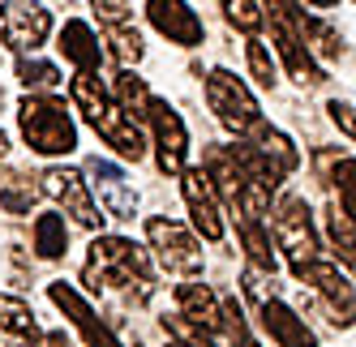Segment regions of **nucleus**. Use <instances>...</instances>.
<instances>
[{"label": "nucleus", "instance_id": "nucleus-1", "mask_svg": "<svg viewBox=\"0 0 356 347\" xmlns=\"http://www.w3.org/2000/svg\"><path fill=\"white\" fill-rule=\"evenodd\" d=\"M69 99H73V108L86 116V125H90L99 137H108V146H116L124 159L138 163V159L146 155V137H142V129H138L134 120L108 99V90L99 86L95 73H78V78L69 82Z\"/></svg>", "mask_w": 356, "mask_h": 347}, {"label": "nucleus", "instance_id": "nucleus-2", "mask_svg": "<svg viewBox=\"0 0 356 347\" xmlns=\"http://www.w3.org/2000/svg\"><path fill=\"white\" fill-rule=\"evenodd\" d=\"M82 283L90 291H99V283H112V287H134L146 296L150 291V270H146V253L138 249L134 240L124 236H99L90 244V257L82 270Z\"/></svg>", "mask_w": 356, "mask_h": 347}, {"label": "nucleus", "instance_id": "nucleus-3", "mask_svg": "<svg viewBox=\"0 0 356 347\" xmlns=\"http://www.w3.org/2000/svg\"><path fill=\"white\" fill-rule=\"evenodd\" d=\"M22 120V137L31 142V151L39 155H69L78 151V129H73V116L65 112L60 99L52 94H26L17 108Z\"/></svg>", "mask_w": 356, "mask_h": 347}, {"label": "nucleus", "instance_id": "nucleus-4", "mask_svg": "<svg viewBox=\"0 0 356 347\" xmlns=\"http://www.w3.org/2000/svg\"><path fill=\"white\" fill-rule=\"evenodd\" d=\"M275 236H279V249L288 253L292 270L314 262L318 253V232H314V219H309V206H305V197L296 193H284L275 206Z\"/></svg>", "mask_w": 356, "mask_h": 347}, {"label": "nucleus", "instance_id": "nucleus-5", "mask_svg": "<svg viewBox=\"0 0 356 347\" xmlns=\"http://www.w3.org/2000/svg\"><path fill=\"white\" fill-rule=\"evenodd\" d=\"M207 103H211V112L232 133H249L262 120L258 116V103H253V94H249V86L236 82L227 69H211V78H207Z\"/></svg>", "mask_w": 356, "mask_h": 347}, {"label": "nucleus", "instance_id": "nucleus-6", "mask_svg": "<svg viewBox=\"0 0 356 347\" xmlns=\"http://www.w3.org/2000/svg\"><path fill=\"white\" fill-rule=\"evenodd\" d=\"M146 240L155 244V253L163 262L168 275H197L202 270V249L197 240L172 219H146Z\"/></svg>", "mask_w": 356, "mask_h": 347}, {"label": "nucleus", "instance_id": "nucleus-7", "mask_svg": "<svg viewBox=\"0 0 356 347\" xmlns=\"http://www.w3.org/2000/svg\"><path fill=\"white\" fill-rule=\"evenodd\" d=\"M52 35V13L35 0H9L0 5V39L13 52H35V47Z\"/></svg>", "mask_w": 356, "mask_h": 347}, {"label": "nucleus", "instance_id": "nucleus-8", "mask_svg": "<svg viewBox=\"0 0 356 347\" xmlns=\"http://www.w3.org/2000/svg\"><path fill=\"white\" fill-rule=\"evenodd\" d=\"M43 193H52L56 202L82 223V228H99V223H104L99 206L90 202V189H86L82 171H73V167H47L43 171Z\"/></svg>", "mask_w": 356, "mask_h": 347}, {"label": "nucleus", "instance_id": "nucleus-9", "mask_svg": "<svg viewBox=\"0 0 356 347\" xmlns=\"http://www.w3.org/2000/svg\"><path fill=\"white\" fill-rule=\"evenodd\" d=\"M150 125H155V142H159V171H185V155H189V133H185V120L176 108H168L163 99H150Z\"/></svg>", "mask_w": 356, "mask_h": 347}, {"label": "nucleus", "instance_id": "nucleus-10", "mask_svg": "<svg viewBox=\"0 0 356 347\" xmlns=\"http://www.w3.org/2000/svg\"><path fill=\"white\" fill-rule=\"evenodd\" d=\"M296 279L300 283H309V287H318L326 301H330V309H335V321L339 326H352V309H356V291H352V279L348 275H339V266L335 262H305V266H296Z\"/></svg>", "mask_w": 356, "mask_h": 347}, {"label": "nucleus", "instance_id": "nucleus-11", "mask_svg": "<svg viewBox=\"0 0 356 347\" xmlns=\"http://www.w3.org/2000/svg\"><path fill=\"white\" fill-rule=\"evenodd\" d=\"M146 17H150V26H155L159 35H168L181 47H197L202 35H207L202 17L185 5V0H146Z\"/></svg>", "mask_w": 356, "mask_h": 347}, {"label": "nucleus", "instance_id": "nucleus-12", "mask_svg": "<svg viewBox=\"0 0 356 347\" xmlns=\"http://www.w3.org/2000/svg\"><path fill=\"white\" fill-rule=\"evenodd\" d=\"M181 189H185V206L193 214V228L207 236V240H219L223 236V219H219V206H215V189L207 180V171L202 167H185L181 171Z\"/></svg>", "mask_w": 356, "mask_h": 347}, {"label": "nucleus", "instance_id": "nucleus-13", "mask_svg": "<svg viewBox=\"0 0 356 347\" xmlns=\"http://www.w3.org/2000/svg\"><path fill=\"white\" fill-rule=\"evenodd\" d=\"M275 9V5H270ZM270 35H275V47H279V56L288 60V69H292V78L300 82V86H318L322 82V69L314 65V56L305 52V43H300V35L292 31V22L284 17V13H270Z\"/></svg>", "mask_w": 356, "mask_h": 347}, {"label": "nucleus", "instance_id": "nucleus-14", "mask_svg": "<svg viewBox=\"0 0 356 347\" xmlns=\"http://www.w3.org/2000/svg\"><path fill=\"white\" fill-rule=\"evenodd\" d=\"M47 296H52V305H60V309L69 313V321L82 330L86 347H124V343H120V339H116L108 326H99V321H95V313H90V305H86V301H82V296L73 291V287H65V283H52V287H47Z\"/></svg>", "mask_w": 356, "mask_h": 347}, {"label": "nucleus", "instance_id": "nucleus-15", "mask_svg": "<svg viewBox=\"0 0 356 347\" xmlns=\"http://www.w3.org/2000/svg\"><path fill=\"white\" fill-rule=\"evenodd\" d=\"M86 167H90V176L99 180V202H104V210L116 214V219H134L138 193L124 185V171L116 163H108V159H90Z\"/></svg>", "mask_w": 356, "mask_h": 347}, {"label": "nucleus", "instance_id": "nucleus-16", "mask_svg": "<svg viewBox=\"0 0 356 347\" xmlns=\"http://www.w3.org/2000/svg\"><path fill=\"white\" fill-rule=\"evenodd\" d=\"M262 330L279 343V347H318V339H314V330L305 326V317H296L284 301H262Z\"/></svg>", "mask_w": 356, "mask_h": 347}, {"label": "nucleus", "instance_id": "nucleus-17", "mask_svg": "<svg viewBox=\"0 0 356 347\" xmlns=\"http://www.w3.org/2000/svg\"><path fill=\"white\" fill-rule=\"evenodd\" d=\"M202 171H207L211 189L236 210V206H241V197H245V189H249V176L236 167V159L227 155V146H211V151H207V167H202Z\"/></svg>", "mask_w": 356, "mask_h": 347}, {"label": "nucleus", "instance_id": "nucleus-18", "mask_svg": "<svg viewBox=\"0 0 356 347\" xmlns=\"http://www.w3.org/2000/svg\"><path fill=\"white\" fill-rule=\"evenodd\" d=\"M176 305H181V317L193 321L202 330H219L223 326V313H219V296L202 283H181L176 287Z\"/></svg>", "mask_w": 356, "mask_h": 347}, {"label": "nucleus", "instance_id": "nucleus-19", "mask_svg": "<svg viewBox=\"0 0 356 347\" xmlns=\"http://www.w3.org/2000/svg\"><path fill=\"white\" fill-rule=\"evenodd\" d=\"M60 52H65V60L78 65V73H95L99 60H104V52H99V39H95V31L86 26V22H65V31H60Z\"/></svg>", "mask_w": 356, "mask_h": 347}, {"label": "nucleus", "instance_id": "nucleus-20", "mask_svg": "<svg viewBox=\"0 0 356 347\" xmlns=\"http://www.w3.org/2000/svg\"><path fill=\"white\" fill-rule=\"evenodd\" d=\"M249 137H253L249 146H253V151H258V155H262V159H266V163H270V167L279 171V176H284V171H292V167L300 163L296 146H292V142H288L284 133H279V129H270L266 120H258V125L249 129Z\"/></svg>", "mask_w": 356, "mask_h": 347}, {"label": "nucleus", "instance_id": "nucleus-21", "mask_svg": "<svg viewBox=\"0 0 356 347\" xmlns=\"http://www.w3.org/2000/svg\"><path fill=\"white\" fill-rule=\"evenodd\" d=\"M35 249H39V257H65L69 232H65L60 214H39L35 219Z\"/></svg>", "mask_w": 356, "mask_h": 347}, {"label": "nucleus", "instance_id": "nucleus-22", "mask_svg": "<svg viewBox=\"0 0 356 347\" xmlns=\"http://www.w3.org/2000/svg\"><path fill=\"white\" fill-rule=\"evenodd\" d=\"M241 240H245L249 262L258 266V270H266V275H275V270H279V257H275V249H270V236H266L262 223H241Z\"/></svg>", "mask_w": 356, "mask_h": 347}, {"label": "nucleus", "instance_id": "nucleus-23", "mask_svg": "<svg viewBox=\"0 0 356 347\" xmlns=\"http://www.w3.org/2000/svg\"><path fill=\"white\" fill-rule=\"evenodd\" d=\"M116 99H120V112L134 120V112H138V116H146V108H150V99H155V94L146 90V82H142V78H134L129 69H120V73H116Z\"/></svg>", "mask_w": 356, "mask_h": 347}, {"label": "nucleus", "instance_id": "nucleus-24", "mask_svg": "<svg viewBox=\"0 0 356 347\" xmlns=\"http://www.w3.org/2000/svg\"><path fill=\"white\" fill-rule=\"evenodd\" d=\"M0 326H5L9 335H35L39 326H35V309L26 305V301H17V296H0Z\"/></svg>", "mask_w": 356, "mask_h": 347}, {"label": "nucleus", "instance_id": "nucleus-25", "mask_svg": "<svg viewBox=\"0 0 356 347\" xmlns=\"http://www.w3.org/2000/svg\"><path fill=\"white\" fill-rule=\"evenodd\" d=\"M17 78H22V86H31V90H56L60 86V69L47 65V60H26V56H22L17 60Z\"/></svg>", "mask_w": 356, "mask_h": 347}, {"label": "nucleus", "instance_id": "nucleus-26", "mask_svg": "<svg viewBox=\"0 0 356 347\" xmlns=\"http://www.w3.org/2000/svg\"><path fill=\"white\" fill-rule=\"evenodd\" d=\"M108 39H112V56L124 69L142 60V35L138 31H129V26H108Z\"/></svg>", "mask_w": 356, "mask_h": 347}, {"label": "nucleus", "instance_id": "nucleus-27", "mask_svg": "<svg viewBox=\"0 0 356 347\" xmlns=\"http://www.w3.org/2000/svg\"><path fill=\"white\" fill-rule=\"evenodd\" d=\"M219 313H223V330H227V339H232V347H262L245 330V313H241L236 301H219Z\"/></svg>", "mask_w": 356, "mask_h": 347}, {"label": "nucleus", "instance_id": "nucleus-28", "mask_svg": "<svg viewBox=\"0 0 356 347\" xmlns=\"http://www.w3.org/2000/svg\"><path fill=\"white\" fill-rule=\"evenodd\" d=\"M223 13H227V22H232L236 31H245V35H253V31H262V9L253 5V0H223Z\"/></svg>", "mask_w": 356, "mask_h": 347}, {"label": "nucleus", "instance_id": "nucleus-29", "mask_svg": "<svg viewBox=\"0 0 356 347\" xmlns=\"http://www.w3.org/2000/svg\"><path fill=\"white\" fill-rule=\"evenodd\" d=\"M163 326L181 339L176 347H215V339H211V330H202V326H193V321H185V317H163Z\"/></svg>", "mask_w": 356, "mask_h": 347}, {"label": "nucleus", "instance_id": "nucleus-30", "mask_svg": "<svg viewBox=\"0 0 356 347\" xmlns=\"http://www.w3.org/2000/svg\"><path fill=\"white\" fill-rule=\"evenodd\" d=\"M249 73L258 78V86H275V60L266 52V43L249 39Z\"/></svg>", "mask_w": 356, "mask_h": 347}, {"label": "nucleus", "instance_id": "nucleus-31", "mask_svg": "<svg viewBox=\"0 0 356 347\" xmlns=\"http://www.w3.org/2000/svg\"><path fill=\"white\" fill-rule=\"evenodd\" d=\"M330 240L343 253V262H352V219L343 210H330Z\"/></svg>", "mask_w": 356, "mask_h": 347}, {"label": "nucleus", "instance_id": "nucleus-32", "mask_svg": "<svg viewBox=\"0 0 356 347\" xmlns=\"http://www.w3.org/2000/svg\"><path fill=\"white\" fill-rule=\"evenodd\" d=\"M31 202H35V185H26V189L9 185L5 193H0V206H5L9 214H22V210H31Z\"/></svg>", "mask_w": 356, "mask_h": 347}, {"label": "nucleus", "instance_id": "nucleus-33", "mask_svg": "<svg viewBox=\"0 0 356 347\" xmlns=\"http://www.w3.org/2000/svg\"><path fill=\"white\" fill-rule=\"evenodd\" d=\"M90 5L108 26H124V17H129V0H90Z\"/></svg>", "mask_w": 356, "mask_h": 347}, {"label": "nucleus", "instance_id": "nucleus-34", "mask_svg": "<svg viewBox=\"0 0 356 347\" xmlns=\"http://www.w3.org/2000/svg\"><path fill=\"white\" fill-rule=\"evenodd\" d=\"M330 116H335V125L352 137V103H339V99H335V103H330Z\"/></svg>", "mask_w": 356, "mask_h": 347}, {"label": "nucleus", "instance_id": "nucleus-35", "mask_svg": "<svg viewBox=\"0 0 356 347\" xmlns=\"http://www.w3.org/2000/svg\"><path fill=\"white\" fill-rule=\"evenodd\" d=\"M309 5H318V9H330V5H339V0H309Z\"/></svg>", "mask_w": 356, "mask_h": 347}, {"label": "nucleus", "instance_id": "nucleus-36", "mask_svg": "<svg viewBox=\"0 0 356 347\" xmlns=\"http://www.w3.org/2000/svg\"><path fill=\"white\" fill-rule=\"evenodd\" d=\"M5 151H9V137H5V133H0V155H5Z\"/></svg>", "mask_w": 356, "mask_h": 347}, {"label": "nucleus", "instance_id": "nucleus-37", "mask_svg": "<svg viewBox=\"0 0 356 347\" xmlns=\"http://www.w3.org/2000/svg\"><path fill=\"white\" fill-rule=\"evenodd\" d=\"M172 347H176V343H172Z\"/></svg>", "mask_w": 356, "mask_h": 347}]
</instances>
